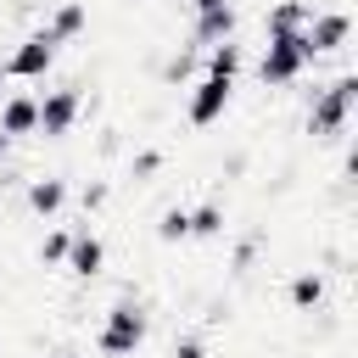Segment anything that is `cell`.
<instances>
[{
	"mask_svg": "<svg viewBox=\"0 0 358 358\" xmlns=\"http://www.w3.org/2000/svg\"><path fill=\"white\" fill-rule=\"evenodd\" d=\"M173 358H207V341L201 336H173Z\"/></svg>",
	"mask_w": 358,
	"mask_h": 358,
	"instance_id": "obj_23",
	"label": "cell"
},
{
	"mask_svg": "<svg viewBox=\"0 0 358 358\" xmlns=\"http://www.w3.org/2000/svg\"><path fill=\"white\" fill-rule=\"evenodd\" d=\"M285 296H291V308H296V313L319 308V302H324V274H319V268H302V274L291 280V291H285Z\"/></svg>",
	"mask_w": 358,
	"mask_h": 358,
	"instance_id": "obj_14",
	"label": "cell"
},
{
	"mask_svg": "<svg viewBox=\"0 0 358 358\" xmlns=\"http://www.w3.org/2000/svg\"><path fill=\"white\" fill-rule=\"evenodd\" d=\"M224 6H235V0H190V17H201V11H224Z\"/></svg>",
	"mask_w": 358,
	"mask_h": 358,
	"instance_id": "obj_24",
	"label": "cell"
},
{
	"mask_svg": "<svg viewBox=\"0 0 358 358\" xmlns=\"http://www.w3.org/2000/svg\"><path fill=\"white\" fill-rule=\"evenodd\" d=\"M106 196H112V190H106V179H95V185H84V196H78V201H84V213H101V207H106Z\"/></svg>",
	"mask_w": 358,
	"mask_h": 358,
	"instance_id": "obj_21",
	"label": "cell"
},
{
	"mask_svg": "<svg viewBox=\"0 0 358 358\" xmlns=\"http://www.w3.org/2000/svg\"><path fill=\"white\" fill-rule=\"evenodd\" d=\"M257 246H263V241H257V235H246V241H241V246H235V274H246V268H252V263H257Z\"/></svg>",
	"mask_w": 358,
	"mask_h": 358,
	"instance_id": "obj_22",
	"label": "cell"
},
{
	"mask_svg": "<svg viewBox=\"0 0 358 358\" xmlns=\"http://www.w3.org/2000/svg\"><path fill=\"white\" fill-rule=\"evenodd\" d=\"M84 28H90V6H84V0H56V6H50V17H45V34H50L56 45L78 39Z\"/></svg>",
	"mask_w": 358,
	"mask_h": 358,
	"instance_id": "obj_10",
	"label": "cell"
},
{
	"mask_svg": "<svg viewBox=\"0 0 358 358\" xmlns=\"http://www.w3.org/2000/svg\"><path fill=\"white\" fill-rule=\"evenodd\" d=\"M50 67H56V39H50L45 28L22 34V39H17V50L0 62V73H6V78H22V84H28V78H45Z\"/></svg>",
	"mask_w": 358,
	"mask_h": 358,
	"instance_id": "obj_5",
	"label": "cell"
},
{
	"mask_svg": "<svg viewBox=\"0 0 358 358\" xmlns=\"http://www.w3.org/2000/svg\"><path fill=\"white\" fill-rule=\"evenodd\" d=\"M0 84H6V73H0Z\"/></svg>",
	"mask_w": 358,
	"mask_h": 358,
	"instance_id": "obj_27",
	"label": "cell"
},
{
	"mask_svg": "<svg viewBox=\"0 0 358 358\" xmlns=\"http://www.w3.org/2000/svg\"><path fill=\"white\" fill-rule=\"evenodd\" d=\"M78 117H84V95H78V90H50V95L39 101V134H45V140H67Z\"/></svg>",
	"mask_w": 358,
	"mask_h": 358,
	"instance_id": "obj_6",
	"label": "cell"
},
{
	"mask_svg": "<svg viewBox=\"0 0 358 358\" xmlns=\"http://www.w3.org/2000/svg\"><path fill=\"white\" fill-rule=\"evenodd\" d=\"M229 101H235V78L201 73V78L190 84V101H185V117H190V129H213V123L229 112Z\"/></svg>",
	"mask_w": 358,
	"mask_h": 358,
	"instance_id": "obj_4",
	"label": "cell"
},
{
	"mask_svg": "<svg viewBox=\"0 0 358 358\" xmlns=\"http://www.w3.org/2000/svg\"><path fill=\"white\" fill-rule=\"evenodd\" d=\"M0 134H6V140L39 134V95H6V101H0Z\"/></svg>",
	"mask_w": 358,
	"mask_h": 358,
	"instance_id": "obj_9",
	"label": "cell"
},
{
	"mask_svg": "<svg viewBox=\"0 0 358 358\" xmlns=\"http://www.w3.org/2000/svg\"><path fill=\"white\" fill-rule=\"evenodd\" d=\"M352 106H358V73H336L324 90H313L302 129H308L313 140H336V134H347V123H352Z\"/></svg>",
	"mask_w": 358,
	"mask_h": 358,
	"instance_id": "obj_2",
	"label": "cell"
},
{
	"mask_svg": "<svg viewBox=\"0 0 358 358\" xmlns=\"http://www.w3.org/2000/svg\"><path fill=\"white\" fill-rule=\"evenodd\" d=\"M308 67H313V50H308L302 34H268V45H263V56H257V78H263L268 90L296 84Z\"/></svg>",
	"mask_w": 358,
	"mask_h": 358,
	"instance_id": "obj_3",
	"label": "cell"
},
{
	"mask_svg": "<svg viewBox=\"0 0 358 358\" xmlns=\"http://www.w3.org/2000/svg\"><path fill=\"white\" fill-rule=\"evenodd\" d=\"M190 73H196V50H179V56L162 62V78H168V84H185Z\"/></svg>",
	"mask_w": 358,
	"mask_h": 358,
	"instance_id": "obj_18",
	"label": "cell"
},
{
	"mask_svg": "<svg viewBox=\"0 0 358 358\" xmlns=\"http://www.w3.org/2000/svg\"><path fill=\"white\" fill-rule=\"evenodd\" d=\"M313 17V0H274L263 11V34H302Z\"/></svg>",
	"mask_w": 358,
	"mask_h": 358,
	"instance_id": "obj_11",
	"label": "cell"
},
{
	"mask_svg": "<svg viewBox=\"0 0 358 358\" xmlns=\"http://www.w3.org/2000/svg\"><path fill=\"white\" fill-rule=\"evenodd\" d=\"M145 336H151V313H145L140 296L123 291V296L106 308V319H101V330H95V347H101V358H134V352L145 347Z\"/></svg>",
	"mask_w": 358,
	"mask_h": 358,
	"instance_id": "obj_1",
	"label": "cell"
},
{
	"mask_svg": "<svg viewBox=\"0 0 358 358\" xmlns=\"http://www.w3.org/2000/svg\"><path fill=\"white\" fill-rule=\"evenodd\" d=\"M129 173H134V179H151V173H162V151H134Z\"/></svg>",
	"mask_w": 358,
	"mask_h": 358,
	"instance_id": "obj_20",
	"label": "cell"
},
{
	"mask_svg": "<svg viewBox=\"0 0 358 358\" xmlns=\"http://www.w3.org/2000/svg\"><path fill=\"white\" fill-rule=\"evenodd\" d=\"M241 67H246V50H241L235 39L207 45V73H218V78H241Z\"/></svg>",
	"mask_w": 358,
	"mask_h": 358,
	"instance_id": "obj_15",
	"label": "cell"
},
{
	"mask_svg": "<svg viewBox=\"0 0 358 358\" xmlns=\"http://www.w3.org/2000/svg\"><path fill=\"white\" fill-rule=\"evenodd\" d=\"M302 39H308L313 56H330V50H341V45L352 39V17H347V11H313L308 28H302Z\"/></svg>",
	"mask_w": 358,
	"mask_h": 358,
	"instance_id": "obj_7",
	"label": "cell"
},
{
	"mask_svg": "<svg viewBox=\"0 0 358 358\" xmlns=\"http://www.w3.org/2000/svg\"><path fill=\"white\" fill-rule=\"evenodd\" d=\"M224 207L218 201H201V207H190V241H218L224 235Z\"/></svg>",
	"mask_w": 358,
	"mask_h": 358,
	"instance_id": "obj_16",
	"label": "cell"
},
{
	"mask_svg": "<svg viewBox=\"0 0 358 358\" xmlns=\"http://www.w3.org/2000/svg\"><path fill=\"white\" fill-rule=\"evenodd\" d=\"M56 358H78V352H73V347H62V352H56Z\"/></svg>",
	"mask_w": 358,
	"mask_h": 358,
	"instance_id": "obj_26",
	"label": "cell"
},
{
	"mask_svg": "<svg viewBox=\"0 0 358 358\" xmlns=\"http://www.w3.org/2000/svg\"><path fill=\"white\" fill-rule=\"evenodd\" d=\"M28 207L39 213V218H56L62 207H67V179H56V173H45V179H28Z\"/></svg>",
	"mask_w": 358,
	"mask_h": 358,
	"instance_id": "obj_13",
	"label": "cell"
},
{
	"mask_svg": "<svg viewBox=\"0 0 358 358\" xmlns=\"http://www.w3.org/2000/svg\"><path fill=\"white\" fill-rule=\"evenodd\" d=\"M62 268H67L73 280H101V268H106V241H101V235H90V229H78V235L67 241Z\"/></svg>",
	"mask_w": 358,
	"mask_h": 358,
	"instance_id": "obj_8",
	"label": "cell"
},
{
	"mask_svg": "<svg viewBox=\"0 0 358 358\" xmlns=\"http://www.w3.org/2000/svg\"><path fill=\"white\" fill-rule=\"evenodd\" d=\"M67 241H73V229H50V235L39 241V263H62V257H67Z\"/></svg>",
	"mask_w": 358,
	"mask_h": 358,
	"instance_id": "obj_19",
	"label": "cell"
},
{
	"mask_svg": "<svg viewBox=\"0 0 358 358\" xmlns=\"http://www.w3.org/2000/svg\"><path fill=\"white\" fill-rule=\"evenodd\" d=\"M190 39H196V50H207V45H224V39H235V6L190 17Z\"/></svg>",
	"mask_w": 358,
	"mask_h": 358,
	"instance_id": "obj_12",
	"label": "cell"
},
{
	"mask_svg": "<svg viewBox=\"0 0 358 358\" xmlns=\"http://www.w3.org/2000/svg\"><path fill=\"white\" fill-rule=\"evenodd\" d=\"M157 241H162V246L190 241V207H168V213L157 218Z\"/></svg>",
	"mask_w": 358,
	"mask_h": 358,
	"instance_id": "obj_17",
	"label": "cell"
},
{
	"mask_svg": "<svg viewBox=\"0 0 358 358\" xmlns=\"http://www.w3.org/2000/svg\"><path fill=\"white\" fill-rule=\"evenodd\" d=\"M6 145H11V140H6V134H0V168H6Z\"/></svg>",
	"mask_w": 358,
	"mask_h": 358,
	"instance_id": "obj_25",
	"label": "cell"
}]
</instances>
